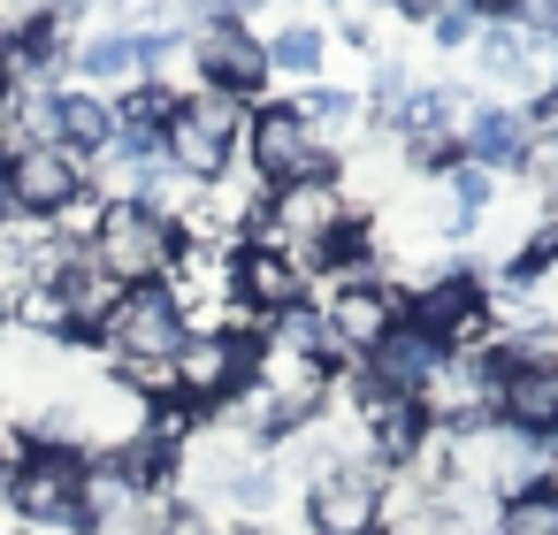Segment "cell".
<instances>
[{"instance_id":"cell-1","label":"cell","mask_w":558,"mask_h":535,"mask_svg":"<svg viewBox=\"0 0 558 535\" xmlns=\"http://www.w3.org/2000/svg\"><path fill=\"white\" fill-rule=\"evenodd\" d=\"M177 245H184V230L161 222L146 199H108V215H100V230H93V260H100L116 283H169Z\"/></svg>"},{"instance_id":"cell-2","label":"cell","mask_w":558,"mask_h":535,"mask_svg":"<svg viewBox=\"0 0 558 535\" xmlns=\"http://www.w3.org/2000/svg\"><path fill=\"white\" fill-rule=\"evenodd\" d=\"M184 337H192V321H184L177 283H131L93 344L108 352V367H131V360H177Z\"/></svg>"},{"instance_id":"cell-3","label":"cell","mask_w":558,"mask_h":535,"mask_svg":"<svg viewBox=\"0 0 558 535\" xmlns=\"http://www.w3.org/2000/svg\"><path fill=\"white\" fill-rule=\"evenodd\" d=\"M405 329H421L436 352H482L489 344V283L474 268H444L405 291Z\"/></svg>"},{"instance_id":"cell-4","label":"cell","mask_w":558,"mask_h":535,"mask_svg":"<svg viewBox=\"0 0 558 535\" xmlns=\"http://www.w3.org/2000/svg\"><path fill=\"white\" fill-rule=\"evenodd\" d=\"M245 177L283 192V184H306V177H337V154L306 138V123L291 115V100H260L253 123H245Z\"/></svg>"},{"instance_id":"cell-5","label":"cell","mask_w":558,"mask_h":535,"mask_svg":"<svg viewBox=\"0 0 558 535\" xmlns=\"http://www.w3.org/2000/svg\"><path fill=\"white\" fill-rule=\"evenodd\" d=\"M421 421L436 436H466V428H489L497 421V352H444L436 375L421 382Z\"/></svg>"},{"instance_id":"cell-6","label":"cell","mask_w":558,"mask_h":535,"mask_svg":"<svg viewBox=\"0 0 558 535\" xmlns=\"http://www.w3.org/2000/svg\"><path fill=\"white\" fill-rule=\"evenodd\" d=\"M9 512L39 535H85V459L70 451H32L9 482Z\"/></svg>"},{"instance_id":"cell-7","label":"cell","mask_w":558,"mask_h":535,"mask_svg":"<svg viewBox=\"0 0 558 535\" xmlns=\"http://www.w3.org/2000/svg\"><path fill=\"white\" fill-rule=\"evenodd\" d=\"M253 382H260V352H253V344H238V337H222V329H192V337H184V352H177V390H184V405L222 413V405H238Z\"/></svg>"},{"instance_id":"cell-8","label":"cell","mask_w":558,"mask_h":535,"mask_svg":"<svg viewBox=\"0 0 558 535\" xmlns=\"http://www.w3.org/2000/svg\"><path fill=\"white\" fill-rule=\"evenodd\" d=\"M85 184H93L85 161H70L62 146H16V154H0V207L24 215V222H54Z\"/></svg>"},{"instance_id":"cell-9","label":"cell","mask_w":558,"mask_h":535,"mask_svg":"<svg viewBox=\"0 0 558 535\" xmlns=\"http://www.w3.org/2000/svg\"><path fill=\"white\" fill-rule=\"evenodd\" d=\"M383 466L360 451L352 466L306 482V535H375L383 527Z\"/></svg>"},{"instance_id":"cell-10","label":"cell","mask_w":558,"mask_h":535,"mask_svg":"<svg viewBox=\"0 0 558 535\" xmlns=\"http://www.w3.org/2000/svg\"><path fill=\"white\" fill-rule=\"evenodd\" d=\"M192 70H199V85H215V93H230L245 108H260V93H268V47H260L253 24L192 32Z\"/></svg>"},{"instance_id":"cell-11","label":"cell","mask_w":558,"mask_h":535,"mask_svg":"<svg viewBox=\"0 0 558 535\" xmlns=\"http://www.w3.org/2000/svg\"><path fill=\"white\" fill-rule=\"evenodd\" d=\"M497 428L512 436H558V360H512L497 352Z\"/></svg>"},{"instance_id":"cell-12","label":"cell","mask_w":558,"mask_h":535,"mask_svg":"<svg viewBox=\"0 0 558 535\" xmlns=\"http://www.w3.org/2000/svg\"><path fill=\"white\" fill-rule=\"evenodd\" d=\"M230 299L276 321V314H291V306L314 299V276H306L291 253H276V245H238V253H230Z\"/></svg>"},{"instance_id":"cell-13","label":"cell","mask_w":558,"mask_h":535,"mask_svg":"<svg viewBox=\"0 0 558 535\" xmlns=\"http://www.w3.org/2000/svg\"><path fill=\"white\" fill-rule=\"evenodd\" d=\"M322 314H329L337 344H344L352 360H367V352H375V344L405 321V291H398V283H344Z\"/></svg>"},{"instance_id":"cell-14","label":"cell","mask_w":558,"mask_h":535,"mask_svg":"<svg viewBox=\"0 0 558 535\" xmlns=\"http://www.w3.org/2000/svg\"><path fill=\"white\" fill-rule=\"evenodd\" d=\"M54 146L70 154V161H108L116 154V108L100 100V93H85V85H54Z\"/></svg>"},{"instance_id":"cell-15","label":"cell","mask_w":558,"mask_h":535,"mask_svg":"<svg viewBox=\"0 0 558 535\" xmlns=\"http://www.w3.org/2000/svg\"><path fill=\"white\" fill-rule=\"evenodd\" d=\"M161 497H138L108 459H85V535H131V527H154Z\"/></svg>"},{"instance_id":"cell-16","label":"cell","mask_w":558,"mask_h":535,"mask_svg":"<svg viewBox=\"0 0 558 535\" xmlns=\"http://www.w3.org/2000/svg\"><path fill=\"white\" fill-rule=\"evenodd\" d=\"M436 360H444V352H436L421 329H405V321H398V329H390V337L360 360V375H367L383 398H421V382L436 375Z\"/></svg>"},{"instance_id":"cell-17","label":"cell","mask_w":558,"mask_h":535,"mask_svg":"<svg viewBox=\"0 0 558 535\" xmlns=\"http://www.w3.org/2000/svg\"><path fill=\"white\" fill-rule=\"evenodd\" d=\"M527 115L505 100V108H474L466 115V131H459V154L474 161V169H489V177H505V169H520L527 161Z\"/></svg>"},{"instance_id":"cell-18","label":"cell","mask_w":558,"mask_h":535,"mask_svg":"<svg viewBox=\"0 0 558 535\" xmlns=\"http://www.w3.org/2000/svg\"><path fill=\"white\" fill-rule=\"evenodd\" d=\"M291 115L306 123V138H314V146H329V154H337V146H352V131H360V115H367V108H360L352 93H337V85H314V93H299V100H291Z\"/></svg>"},{"instance_id":"cell-19","label":"cell","mask_w":558,"mask_h":535,"mask_svg":"<svg viewBox=\"0 0 558 535\" xmlns=\"http://www.w3.org/2000/svg\"><path fill=\"white\" fill-rule=\"evenodd\" d=\"M260 47H268V77H276V70H283V77H322V62H329L322 24H283V32H268Z\"/></svg>"},{"instance_id":"cell-20","label":"cell","mask_w":558,"mask_h":535,"mask_svg":"<svg viewBox=\"0 0 558 535\" xmlns=\"http://www.w3.org/2000/svg\"><path fill=\"white\" fill-rule=\"evenodd\" d=\"M444 207L459 215V230H474V222L497 207V177H489V169H474V161L444 169Z\"/></svg>"},{"instance_id":"cell-21","label":"cell","mask_w":558,"mask_h":535,"mask_svg":"<svg viewBox=\"0 0 558 535\" xmlns=\"http://www.w3.org/2000/svg\"><path fill=\"white\" fill-rule=\"evenodd\" d=\"M9 314H16L24 329H39V337H77V321H70V299H62L54 283H16Z\"/></svg>"},{"instance_id":"cell-22","label":"cell","mask_w":558,"mask_h":535,"mask_svg":"<svg viewBox=\"0 0 558 535\" xmlns=\"http://www.w3.org/2000/svg\"><path fill=\"white\" fill-rule=\"evenodd\" d=\"M497 535H558V497L550 489H520L497 504Z\"/></svg>"},{"instance_id":"cell-23","label":"cell","mask_w":558,"mask_h":535,"mask_svg":"<svg viewBox=\"0 0 558 535\" xmlns=\"http://www.w3.org/2000/svg\"><path fill=\"white\" fill-rule=\"evenodd\" d=\"M154 535H222V520H215L207 504H184V497H161V512H154Z\"/></svg>"},{"instance_id":"cell-24","label":"cell","mask_w":558,"mask_h":535,"mask_svg":"<svg viewBox=\"0 0 558 535\" xmlns=\"http://www.w3.org/2000/svg\"><path fill=\"white\" fill-rule=\"evenodd\" d=\"M428 39H436V47H474V39H482V16L466 9V0H451V9L428 24Z\"/></svg>"},{"instance_id":"cell-25","label":"cell","mask_w":558,"mask_h":535,"mask_svg":"<svg viewBox=\"0 0 558 535\" xmlns=\"http://www.w3.org/2000/svg\"><path fill=\"white\" fill-rule=\"evenodd\" d=\"M390 9H398L405 24H436V16L451 9V0H390Z\"/></svg>"},{"instance_id":"cell-26","label":"cell","mask_w":558,"mask_h":535,"mask_svg":"<svg viewBox=\"0 0 558 535\" xmlns=\"http://www.w3.org/2000/svg\"><path fill=\"white\" fill-rule=\"evenodd\" d=\"M9 482H16V474H9V466H0V512H9Z\"/></svg>"},{"instance_id":"cell-27","label":"cell","mask_w":558,"mask_h":535,"mask_svg":"<svg viewBox=\"0 0 558 535\" xmlns=\"http://www.w3.org/2000/svg\"><path fill=\"white\" fill-rule=\"evenodd\" d=\"M0 329H9V283H0Z\"/></svg>"},{"instance_id":"cell-28","label":"cell","mask_w":558,"mask_h":535,"mask_svg":"<svg viewBox=\"0 0 558 535\" xmlns=\"http://www.w3.org/2000/svg\"><path fill=\"white\" fill-rule=\"evenodd\" d=\"M543 489H550V497H558V474H550V482H543Z\"/></svg>"},{"instance_id":"cell-29","label":"cell","mask_w":558,"mask_h":535,"mask_svg":"<svg viewBox=\"0 0 558 535\" xmlns=\"http://www.w3.org/2000/svg\"><path fill=\"white\" fill-rule=\"evenodd\" d=\"M0 215H9V207H0Z\"/></svg>"}]
</instances>
